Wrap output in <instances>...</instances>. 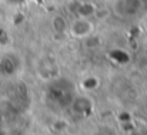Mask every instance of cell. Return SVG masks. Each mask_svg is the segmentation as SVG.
<instances>
[{
	"label": "cell",
	"mask_w": 147,
	"mask_h": 135,
	"mask_svg": "<svg viewBox=\"0 0 147 135\" xmlns=\"http://www.w3.org/2000/svg\"><path fill=\"white\" fill-rule=\"evenodd\" d=\"M9 3H16V1H19V0H7Z\"/></svg>",
	"instance_id": "obj_1"
}]
</instances>
